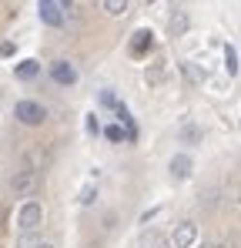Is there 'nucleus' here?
Listing matches in <instances>:
<instances>
[{"label":"nucleus","instance_id":"f257e3e1","mask_svg":"<svg viewBox=\"0 0 241 248\" xmlns=\"http://www.w3.org/2000/svg\"><path fill=\"white\" fill-rule=\"evenodd\" d=\"M40 225H44V205L37 198H27L20 205V211H17V232L20 235H34Z\"/></svg>","mask_w":241,"mask_h":248},{"label":"nucleus","instance_id":"f03ea898","mask_svg":"<svg viewBox=\"0 0 241 248\" xmlns=\"http://www.w3.org/2000/svg\"><path fill=\"white\" fill-rule=\"evenodd\" d=\"M14 118L20 124H27V127H37V124L47 121V108L37 104V101H30V97H24V101L14 104Z\"/></svg>","mask_w":241,"mask_h":248},{"label":"nucleus","instance_id":"7ed1b4c3","mask_svg":"<svg viewBox=\"0 0 241 248\" xmlns=\"http://www.w3.org/2000/svg\"><path fill=\"white\" fill-rule=\"evenodd\" d=\"M10 188H14L17 198H34L40 191V174L34 168H24V171H17V174L10 178Z\"/></svg>","mask_w":241,"mask_h":248},{"label":"nucleus","instance_id":"20e7f679","mask_svg":"<svg viewBox=\"0 0 241 248\" xmlns=\"http://www.w3.org/2000/svg\"><path fill=\"white\" fill-rule=\"evenodd\" d=\"M195 242H198V225L195 221H181L167 235V248H195Z\"/></svg>","mask_w":241,"mask_h":248},{"label":"nucleus","instance_id":"39448f33","mask_svg":"<svg viewBox=\"0 0 241 248\" xmlns=\"http://www.w3.org/2000/svg\"><path fill=\"white\" fill-rule=\"evenodd\" d=\"M50 81L54 84H60V87H71V84H77V67L71 64V61H54L50 64Z\"/></svg>","mask_w":241,"mask_h":248},{"label":"nucleus","instance_id":"423d86ee","mask_svg":"<svg viewBox=\"0 0 241 248\" xmlns=\"http://www.w3.org/2000/svg\"><path fill=\"white\" fill-rule=\"evenodd\" d=\"M37 10H40V20H44L47 27H60V24H64L60 3H54V0H40V3H37Z\"/></svg>","mask_w":241,"mask_h":248},{"label":"nucleus","instance_id":"0eeeda50","mask_svg":"<svg viewBox=\"0 0 241 248\" xmlns=\"http://www.w3.org/2000/svg\"><path fill=\"white\" fill-rule=\"evenodd\" d=\"M191 155H184V151H181V155H174V158H171V165H167V171H171V178H174V181H184V178H191Z\"/></svg>","mask_w":241,"mask_h":248},{"label":"nucleus","instance_id":"6e6552de","mask_svg":"<svg viewBox=\"0 0 241 248\" xmlns=\"http://www.w3.org/2000/svg\"><path fill=\"white\" fill-rule=\"evenodd\" d=\"M151 47H154V34L151 31H134V41H131V54L134 57H144Z\"/></svg>","mask_w":241,"mask_h":248},{"label":"nucleus","instance_id":"1a4fd4ad","mask_svg":"<svg viewBox=\"0 0 241 248\" xmlns=\"http://www.w3.org/2000/svg\"><path fill=\"white\" fill-rule=\"evenodd\" d=\"M14 74H17V81H34V78L40 74V64L37 61H24V64L14 67Z\"/></svg>","mask_w":241,"mask_h":248},{"label":"nucleus","instance_id":"9d476101","mask_svg":"<svg viewBox=\"0 0 241 248\" xmlns=\"http://www.w3.org/2000/svg\"><path fill=\"white\" fill-rule=\"evenodd\" d=\"M101 3H104V14L107 17H124L127 7H131V0H101Z\"/></svg>","mask_w":241,"mask_h":248},{"label":"nucleus","instance_id":"9b49d317","mask_svg":"<svg viewBox=\"0 0 241 248\" xmlns=\"http://www.w3.org/2000/svg\"><path fill=\"white\" fill-rule=\"evenodd\" d=\"M178 67H181V74H184V78H188L191 84H201V81H204V71H201V67H195L191 61H181Z\"/></svg>","mask_w":241,"mask_h":248},{"label":"nucleus","instance_id":"f8f14e48","mask_svg":"<svg viewBox=\"0 0 241 248\" xmlns=\"http://www.w3.org/2000/svg\"><path fill=\"white\" fill-rule=\"evenodd\" d=\"M225 71H228L231 78L238 74V50H235L231 44H225Z\"/></svg>","mask_w":241,"mask_h":248},{"label":"nucleus","instance_id":"ddd939ff","mask_svg":"<svg viewBox=\"0 0 241 248\" xmlns=\"http://www.w3.org/2000/svg\"><path fill=\"white\" fill-rule=\"evenodd\" d=\"M167 27H171V34H174V37H181V34L188 31V14H174Z\"/></svg>","mask_w":241,"mask_h":248},{"label":"nucleus","instance_id":"4468645a","mask_svg":"<svg viewBox=\"0 0 241 248\" xmlns=\"http://www.w3.org/2000/svg\"><path fill=\"white\" fill-rule=\"evenodd\" d=\"M104 138H107V141H114V144H120V141H124V127H120V124L104 127Z\"/></svg>","mask_w":241,"mask_h":248},{"label":"nucleus","instance_id":"2eb2a0df","mask_svg":"<svg viewBox=\"0 0 241 248\" xmlns=\"http://www.w3.org/2000/svg\"><path fill=\"white\" fill-rule=\"evenodd\" d=\"M141 248H164V242H161L158 232H148V235L141 238Z\"/></svg>","mask_w":241,"mask_h":248},{"label":"nucleus","instance_id":"dca6fc26","mask_svg":"<svg viewBox=\"0 0 241 248\" xmlns=\"http://www.w3.org/2000/svg\"><path fill=\"white\" fill-rule=\"evenodd\" d=\"M94 198H97V185H87L80 191V205H94Z\"/></svg>","mask_w":241,"mask_h":248},{"label":"nucleus","instance_id":"f3484780","mask_svg":"<svg viewBox=\"0 0 241 248\" xmlns=\"http://www.w3.org/2000/svg\"><path fill=\"white\" fill-rule=\"evenodd\" d=\"M34 235H37V232H34ZM34 235H20V242H17V248H37L40 242L34 238Z\"/></svg>","mask_w":241,"mask_h":248},{"label":"nucleus","instance_id":"a211bd4d","mask_svg":"<svg viewBox=\"0 0 241 248\" xmlns=\"http://www.w3.org/2000/svg\"><path fill=\"white\" fill-rule=\"evenodd\" d=\"M101 104H104V108H118V97H114L111 91H104V94H101Z\"/></svg>","mask_w":241,"mask_h":248},{"label":"nucleus","instance_id":"6ab92c4d","mask_svg":"<svg viewBox=\"0 0 241 248\" xmlns=\"http://www.w3.org/2000/svg\"><path fill=\"white\" fill-rule=\"evenodd\" d=\"M161 78H164V71H161V67H154V71H151V67H148V84H151V81L158 84Z\"/></svg>","mask_w":241,"mask_h":248},{"label":"nucleus","instance_id":"aec40b11","mask_svg":"<svg viewBox=\"0 0 241 248\" xmlns=\"http://www.w3.org/2000/svg\"><path fill=\"white\" fill-rule=\"evenodd\" d=\"M14 50H17V47H14V44H10V41H3V44H0V57H10Z\"/></svg>","mask_w":241,"mask_h":248},{"label":"nucleus","instance_id":"412c9836","mask_svg":"<svg viewBox=\"0 0 241 248\" xmlns=\"http://www.w3.org/2000/svg\"><path fill=\"white\" fill-rule=\"evenodd\" d=\"M87 131H90V134H97V131H101V124H97L94 114H87Z\"/></svg>","mask_w":241,"mask_h":248},{"label":"nucleus","instance_id":"4be33fe9","mask_svg":"<svg viewBox=\"0 0 241 248\" xmlns=\"http://www.w3.org/2000/svg\"><path fill=\"white\" fill-rule=\"evenodd\" d=\"M201 248H225V245H221V242H204Z\"/></svg>","mask_w":241,"mask_h":248},{"label":"nucleus","instance_id":"5701e85b","mask_svg":"<svg viewBox=\"0 0 241 248\" xmlns=\"http://www.w3.org/2000/svg\"><path fill=\"white\" fill-rule=\"evenodd\" d=\"M71 3H74V0H60V7H64V10H71Z\"/></svg>","mask_w":241,"mask_h":248},{"label":"nucleus","instance_id":"b1692460","mask_svg":"<svg viewBox=\"0 0 241 248\" xmlns=\"http://www.w3.org/2000/svg\"><path fill=\"white\" fill-rule=\"evenodd\" d=\"M37 248H54V245H50V242H40V245Z\"/></svg>","mask_w":241,"mask_h":248}]
</instances>
